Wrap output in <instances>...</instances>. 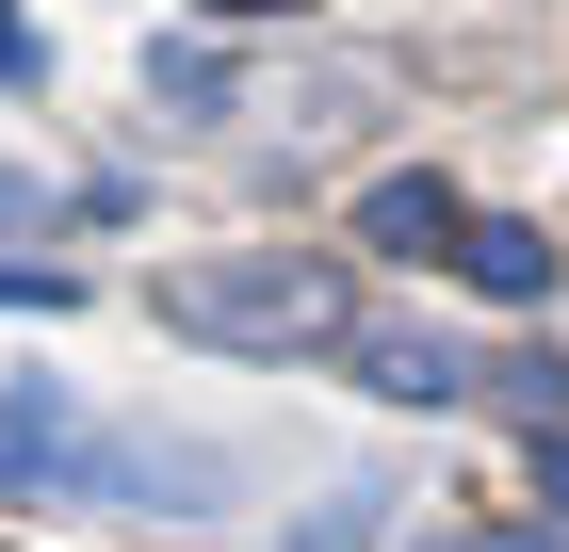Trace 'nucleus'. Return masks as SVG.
Returning a JSON list of instances; mask_svg holds the SVG:
<instances>
[{"instance_id":"nucleus-1","label":"nucleus","mask_w":569,"mask_h":552,"mask_svg":"<svg viewBox=\"0 0 569 552\" xmlns=\"http://www.w3.org/2000/svg\"><path fill=\"white\" fill-rule=\"evenodd\" d=\"M163 325L179 341H228V358H309V341H342V260L309 244H228V260H179L163 277Z\"/></svg>"},{"instance_id":"nucleus-2","label":"nucleus","mask_w":569,"mask_h":552,"mask_svg":"<svg viewBox=\"0 0 569 552\" xmlns=\"http://www.w3.org/2000/svg\"><path fill=\"white\" fill-rule=\"evenodd\" d=\"M456 277L505 293V309H537V293H553V228H537V212H472V228H456Z\"/></svg>"},{"instance_id":"nucleus-3","label":"nucleus","mask_w":569,"mask_h":552,"mask_svg":"<svg viewBox=\"0 0 569 552\" xmlns=\"http://www.w3.org/2000/svg\"><path fill=\"white\" fill-rule=\"evenodd\" d=\"M358 358H375L391 407H456V390H488V358H472V341H439V325H375Z\"/></svg>"},{"instance_id":"nucleus-4","label":"nucleus","mask_w":569,"mask_h":552,"mask_svg":"<svg viewBox=\"0 0 569 552\" xmlns=\"http://www.w3.org/2000/svg\"><path fill=\"white\" fill-rule=\"evenodd\" d=\"M456 179H375V195H358V244H391V260H456Z\"/></svg>"},{"instance_id":"nucleus-5","label":"nucleus","mask_w":569,"mask_h":552,"mask_svg":"<svg viewBox=\"0 0 569 552\" xmlns=\"http://www.w3.org/2000/svg\"><path fill=\"white\" fill-rule=\"evenodd\" d=\"M49 471H66V407L17 390V407H0V488H49Z\"/></svg>"},{"instance_id":"nucleus-6","label":"nucleus","mask_w":569,"mask_h":552,"mask_svg":"<svg viewBox=\"0 0 569 552\" xmlns=\"http://www.w3.org/2000/svg\"><path fill=\"white\" fill-rule=\"evenodd\" d=\"M537 504L569 520V439H553V423H537Z\"/></svg>"},{"instance_id":"nucleus-7","label":"nucleus","mask_w":569,"mask_h":552,"mask_svg":"<svg viewBox=\"0 0 569 552\" xmlns=\"http://www.w3.org/2000/svg\"><path fill=\"white\" fill-rule=\"evenodd\" d=\"M472 552H569V520H537V536H472Z\"/></svg>"},{"instance_id":"nucleus-8","label":"nucleus","mask_w":569,"mask_h":552,"mask_svg":"<svg viewBox=\"0 0 569 552\" xmlns=\"http://www.w3.org/2000/svg\"><path fill=\"white\" fill-rule=\"evenodd\" d=\"M33 212H49V195H33V179H0V228H33Z\"/></svg>"},{"instance_id":"nucleus-9","label":"nucleus","mask_w":569,"mask_h":552,"mask_svg":"<svg viewBox=\"0 0 569 552\" xmlns=\"http://www.w3.org/2000/svg\"><path fill=\"white\" fill-rule=\"evenodd\" d=\"M0 66H33V33H17V17H0Z\"/></svg>"},{"instance_id":"nucleus-10","label":"nucleus","mask_w":569,"mask_h":552,"mask_svg":"<svg viewBox=\"0 0 569 552\" xmlns=\"http://www.w3.org/2000/svg\"><path fill=\"white\" fill-rule=\"evenodd\" d=\"M228 17H293V0H228Z\"/></svg>"}]
</instances>
